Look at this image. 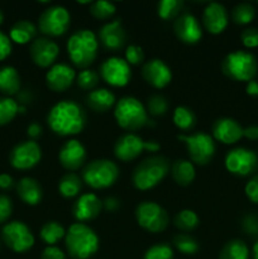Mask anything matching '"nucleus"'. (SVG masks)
<instances>
[{
  "label": "nucleus",
  "instance_id": "obj_1",
  "mask_svg": "<svg viewBox=\"0 0 258 259\" xmlns=\"http://www.w3.org/2000/svg\"><path fill=\"white\" fill-rule=\"evenodd\" d=\"M51 131L60 137L80 134L85 129L88 116L82 106L72 100H62L55 104L47 115Z\"/></svg>",
  "mask_w": 258,
  "mask_h": 259
},
{
  "label": "nucleus",
  "instance_id": "obj_2",
  "mask_svg": "<svg viewBox=\"0 0 258 259\" xmlns=\"http://www.w3.org/2000/svg\"><path fill=\"white\" fill-rule=\"evenodd\" d=\"M99 237L89 225L75 223L66 230L65 247L72 259H89L99 249Z\"/></svg>",
  "mask_w": 258,
  "mask_h": 259
},
{
  "label": "nucleus",
  "instance_id": "obj_3",
  "mask_svg": "<svg viewBox=\"0 0 258 259\" xmlns=\"http://www.w3.org/2000/svg\"><path fill=\"white\" fill-rule=\"evenodd\" d=\"M66 48L71 62L77 68L86 70L98 56V35L90 29L76 30L68 38Z\"/></svg>",
  "mask_w": 258,
  "mask_h": 259
},
{
  "label": "nucleus",
  "instance_id": "obj_4",
  "mask_svg": "<svg viewBox=\"0 0 258 259\" xmlns=\"http://www.w3.org/2000/svg\"><path fill=\"white\" fill-rule=\"evenodd\" d=\"M171 164L164 156H151L141 162L134 168L132 182L137 190L147 191L156 187L168 175Z\"/></svg>",
  "mask_w": 258,
  "mask_h": 259
},
{
  "label": "nucleus",
  "instance_id": "obj_5",
  "mask_svg": "<svg viewBox=\"0 0 258 259\" xmlns=\"http://www.w3.org/2000/svg\"><path fill=\"white\" fill-rule=\"evenodd\" d=\"M114 118L116 124L129 133L138 131L148 124L146 106L133 96H124L116 101L114 106Z\"/></svg>",
  "mask_w": 258,
  "mask_h": 259
},
{
  "label": "nucleus",
  "instance_id": "obj_6",
  "mask_svg": "<svg viewBox=\"0 0 258 259\" xmlns=\"http://www.w3.org/2000/svg\"><path fill=\"white\" fill-rule=\"evenodd\" d=\"M119 177V168L110 159H94L89 162L81 172V180L95 190L111 187Z\"/></svg>",
  "mask_w": 258,
  "mask_h": 259
},
{
  "label": "nucleus",
  "instance_id": "obj_7",
  "mask_svg": "<svg viewBox=\"0 0 258 259\" xmlns=\"http://www.w3.org/2000/svg\"><path fill=\"white\" fill-rule=\"evenodd\" d=\"M222 71L233 81H250L258 71L257 58L245 51H234L228 53L222 61Z\"/></svg>",
  "mask_w": 258,
  "mask_h": 259
},
{
  "label": "nucleus",
  "instance_id": "obj_8",
  "mask_svg": "<svg viewBox=\"0 0 258 259\" xmlns=\"http://www.w3.org/2000/svg\"><path fill=\"white\" fill-rule=\"evenodd\" d=\"M177 139L186 146L187 154L194 163L199 166H206L214 158L215 147L214 138L204 132H197L194 134H179Z\"/></svg>",
  "mask_w": 258,
  "mask_h": 259
},
{
  "label": "nucleus",
  "instance_id": "obj_9",
  "mask_svg": "<svg viewBox=\"0 0 258 259\" xmlns=\"http://www.w3.org/2000/svg\"><path fill=\"white\" fill-rule=\"evenodd\" d=\"M161 149V144L156 141H143L138 134L125 133L116 139L114 144V156L121 162H131L138 158L144 151L154 152Z\"/></svg>",
  "mask_w": 258,
  "mask_h": 259
},
{
  "label": "nucleus",
  "instance_id": "obj_10",
  "mask_svg": "<svg viewBox=\"0 0 258 259\" xmlns=\"http://www.w3.org/2000/svg\"><path fill=\"white\" fill-rule=\"evenodd\" d=\"M136 219L142 229L149 233H161L168 227V212L153 201H143L136 207Z\"/></svg>",
  "mask_w": 258,
  "mask_h": 259
},
{
  "label": "nucleus",
  "instance_id": "obj_11",
  "mask_svg": "<svg viewBox=\"0 0 258 259\" xmlns=\"http://www.w3.org/2000/svg\"><path fill=\"white\" fill-rule=\"evenodd\" d=\"M71 24L70 12L61 5H52L40 14L38 28L47 37H60L68 30Z\"/></svg>",
  "mask_w": 258,
  "mask_h": 259
},
{
  "label": "nucleus",
  "instance_id": "obj_12",
  "mask_svg": "<svg viewBox=\"0 0 258 259\" xmlns=\"http://www.w3.org/2000/svg\"><path fill=\"white\" fill-rule=\"evenodd\" d=\"M2 239L15 253L28 252L34 245V235L29 228L19 220L7 223L2 229Z\"/></svg>",
  "mask_w": 258,
  "mask_h": 259
},
{
  "label": "nucleus",
  "instance_id": "obj_13",
  "mask_svg": "<svg viewBox=\"0 0 258 259\" xmlns=\"http://www.w3.org/2000/svg\"><path fill=\"white\" fill-rule=\"evenodd\" d=\"M100 77L108 85L114 88H124L131 82V65L124 58L109 57L100 65Z\"/></svg>",
  "mask_w": 258,
  "mask_h": 259
},
{
  "label": "nucleus",
  "instance_id": "obj_14",
  "mask_svg": "<svg viewBox=\"0 0 258 259\" xmlns=\"http://www.w3.org/2000/svg\"><path fill=\"white\" fill-rule=\"evenodd\" d=\"M225 168L235 176L244 177L253 174L258 167V157L255 152L248 148H234L229 151L224 159Z\"/></svg>",
  "mask_w": 258,
  "mask_h": 259
},
{
  "label": "nucleus",
  "instance_id": "obj_15",
  "mask_svg": "<svg viewBox=\"0 0 258 259\" xmlns=\"http://www.w3.org/2000/svg\"><path fill=\"white\" fill-rule=\"evenodd\" d=\"M42 149L35 141H24L18 143L12 149L9 162L15 169H30L39 163Z\"/></svg>",
  "mask_w": 258,
  "mask_h": 259
},
{
  "label": "nucleus",
  "instance_id": "obj_16",
  "mask_svg": "<svg viewBox=\"0 0 258 259\" xmlns=\"http://www.w3.org/2000/svg\"><path fill=\"white\" fill-rule=\"evenodd\" d=\"M174 32L185 45H196L202 38V29L199 20L189 12L181 13L175 19Z\"/></svg>",
  "mask_w": 258,
  "mask_h": 259
},
{
  "label": "nucleus",
  "instance_id": "obj_17",
  "mask_svg": "<svg viewBox=\"0 0 258 259\" xmlns=\"http://www.w3.org/2000/svg\"><path fill=\"white\" fill-rule=\"evenodd\" d=\"M30 58L33 63L40 68H47L53 66L60 55V47L55 40L48 37L35 38L29 48Z\"/></svg>",
  "mask_w": 258,
  "mask_h": 259
},
{
  "label": "nucleus",
  "instance_id": "obj_18",
  "mask_svg": "<svg viewBox=\"0 0 258 259\" xmlns=\"http://www.w3.org/2000/svg\"><path fill=\"white\" fill-rule=\"evenodd\" d=\"M98 40H100L101 46L106 51L116 52L121 50L126 43V33L121 24V20L115 19L113 22L105 23L99 29Z\"/></svg>",
  "mask_w": 258,
  "mask_h": 259
},
{
  "label": "nucleus",
  "instance_id": "obj_19",
  "mask_svg": "<svg viewBox=\"0 0 258 259\" xmlns=\"http://www.w3.org/2000/svg\"><path fill=\"white\" fill-rule=\"evenodd\" d=\"M142 76L154 89H164L172 80V71L159 58H152L142 67Z\"/></svg>",
  "mask_w": 258,
  "mask_h": 259
},
{
  "label": "nucleus",
  "instance_id": "obj_20",
  "mask_svg": "<svg viewBox=\"0 0 258 259\" xmlns=\"http://www.w3.org/2000/svg\"><path fill=\"white\" fill-rule=\"evenodd\" d=\"M61 166L67 171H77L86 162V149L77 139H70L66 142L58 153Z\"/></svg>",
  "mask_w": 258,
  "mask_h": 259
},
{
  "label": "nucleus",
  "instance_id": "obj_21",
  "mask_svg": "<svg viewBox=\"0 0 258 259\" xmlns=\"http://www.w3.org/2000/svg\"><path fill=\"white\" fill-rule=\"evenodd\" d=\"M76 72L67 63H56L46 73V83L53 93H63L76 80Z\"/></svg>",
  "mask_w": 258,
  "mask_h": 259
},
{
  "label": "nucleus",
  "instance_id": "obj_22",
  "mask_svg": "<svg viewBox=\"0 0 258 259\" xmlns=\"http://www.w3.org/2000/svg\"><path fill=\"white\" fill-rule=\"evenodd\" d=\"M229 22L227 8L220 3H209L202 13V24L210 34H220Z\"/></svg>",
  "mask_w": 258,
  "mask_h": 259
},
{
  "label": "nucleus",
  "instance_id": "obj_23",
  "mask_svg": "<svg viewBox=\"0 0 258 259\" xmlns=\"http://www.w3.org/2000/svg\"><path fill=\"white\" fill-rule=\"evenodd\" d=\"M101 210H103V201L95 194L89 192V194H82L76 200L72 206V215L78 223L85 224V222H90L98 218Z\"/></svg>",
  "mask_w": 258,
  "mask_h": 259
},
{
  "label": "nucleus",
  "instance_id": "obj_24",
  "mask_svg": "<svg viewBox=\"0 0 258 259\" xmlns=\"http://www.w3.org/2000/svg\"><path fill=\"white\" fill-rule=\"evenodd\" d=\"M243 126L235 119L220 118L212 124V138L224 144H234L243 137Z\"/></svg>",
  "mask_w": 258,
  "mask_h": 259
},
{
  "label": "nucleus",
  "instance_id": "obj_25",
  "mask_svg": "<svg viewBox=\"0 0 258 259\" xmlns=\"http://www.w3.org/2000/svg\"><path fill=\"white\" fill-rule=\"evenodd\" d=\"M17 192L19 199L29 206H35L42 201L43 190L39 182L32 177H23L17 184Z\"/></svg>",
  "mask_w": 258,
  "mask_h": 259
},
{
  "label": "nucleus",
  "instance_id": "obj_26",
  "mask_svg": "<svg viewBox=\"0 0 258 259\" xmlns=\"http://www.w3.org/2000/svg\"><path fill=\"white\" fill-rule=\"evenodd\" d=\"M86 105L89 109L95 113L104 114L106 111L110 110L113 106H115L116 100L115 95L108 89H95V90L90 91L85 98Z\"/></svg>",
  "mask_w": 258,
  "mask_h": 259
},
{
  "label": "nucleus",
  "instance_id": "obj_27",
  "mask_svg": "<svg viewBox=\"0 0 258 259\" xmlns=\"http://www.w3.org/2000/svg\"><path fill=\"white\" fill-rule=\"evenodd\" d=\"M20 76L17 68L13 66H3L0 67V93L3 95L10 96L17 95L20 91Z\"/></svg>",
  "mask_w": 258,
  "mask_h": 259
},
{
  "label": "nucleus",
  "instance_id": "obj_28",
  "mask_svg": "<svg viewBox=\"0 0 258 259\" xmlns=\"http://www.w3.org/2000/svg\"><path fill=\"white\" fill-rule=\"evenodd\" d=\"M171 175L174 181L180 186H189L194 182L196 171L194 163L187 159H177L171 166Z\"/></svg>",
  "mask_w": 258,
  "mask_h": 259
},
{
  "label": "nucleus",
  "instance_id": "obj_29",
  "mask_svg": "<svg viewBox=\"0 0 258 259\" xmlns=\"http://www.w3.org/2000/svg\"><path fill=\"white\" fill-rule=\"evenodd\" d=\"M35 35H37V27L30 20L25 19L14 23L9 32L10 40L18 45H27L32 42L35 39Z\"/></svg>",
  "mask_w": 258,
  "mask_h": 259
},
{
  "label": "nucleus",
  "instance_id": "obj_30",
  "mask_svg": "<svg viewBox=\"0 0 258 259\" xmlns=\"http://www.w3.org/2000/svg\"><path fill=\"white\" fill-rule=\"evenodd\" d=\"M82 189V180L73 172H68L58 182V191L65 199H72L80 194Z\"/></svg>",
  "mask_w": 258,
  "mask_h": 259
},
{
  "label": "nucleus",
  "instance_id": "obj_31",
  "mask_svg": "<svg viewBox=\"0 0 258 259\" xmlns=\"http://www.w3.org/2000/svg\"><path fill=\"white\" fill-rule=\"evenodd\" d=\"M249 249L240 239H232L225 243L219 253V259H248Z\"/></svg>",
  "mask_w": 258,
  "mask_h": 259
},
{
  "label": "nucleus",
  "instance_id": "obj_32",
  "mask_svg": "<svg viewBox=\"0 0 258 259\" xmlns=\"http://www.w3.org/2000/svg\"><path fill=\"white\" fill-rule=\"evenodd\" d=\"M172 120L180 131L184 132L192 131L194 126L196 125V115L187 106H177L174 111Z\"/></svg>",
  "mask_w": 258,
  "mask_h": 259
},
{
  "label": "nucleus",
  "instance_id": "obj_33",
  "mask_svg": "<svg viewBox=\"0 0 258 259\" xmlns=\"http://www.w3.org/2000/svg\"><path fill=\"white\" fill-rule=\"evenodd\" d=\"M40 239L47 245H55L65 238L66 229L58 222H48L40 229Z\"/></svg>",
  "mask_w": 258,
  "mask_h": 259
},
{
  "label": "nucleus",
  "instance_id": "obj_34",
  "mask_svg": "<svg viewBox=\"0 0 258 259\" xmlns=\"http://www.w3.org/2000/svg\"><path fill=\"white\" fill-rule=\"evenodd\" d=\"M184 9L182 0H161L157 4V14L161 19H176Z\"/></svg>",
  "mask_w": 258,
  "mask_h": 259
},
{
  "label": "nucleus",
  "instance_id": "obj_35",
  "mask_svg": "<svg viewBox=\"0 0 258 259\" xmlns=\"http://www.w3.org/2000/svg\"><path fill=\"white\" fill-rule=\"evenodd\" d=\"M174 224L181 232H191V230L196 229L197 225L200 224V220L196 212L190 209H185L177 212Z\"/></svg>",
  "mask_w": 258,
  "mask_h": 259
},
{
  "label": "nucleus",
  "instance_id": "obj_36",
  "mask_svg": "<svg viewBox=\"0 0 258 259\" xmlns=\"http://www.w3.org/2000/svg\"><path fill=\"white\" fill-rule=\"evenodd\" d=\"M19 113V104L12 98H0V126L9 124Z\"/></svg>",
  "mask_w": 258,
  "mask_h": 259
},
{
  "label": "nucleus",
  "instance_id": "obj_37",
  "mask_svg": "<svg viewBox=\"0 0 258 259\" xmlns=\"http://www.w3.org/2000/svg\"><path fill=\"white\" fill-rule=\"evenodd\" d=\"M255 9L249 3H239L232 10V19L235 24L245 25L254 19Z\"/></svg>",
  "mask_w": 258,
  "mask_h": 259
},
{
  "label": "nucleus",
  "instance_id": "obj_38",
  "mask_svg": "<svg viewBox=\"0 0 258 259\" xmlns=\"http://www.w3.org/2000/svg\"><path fill=\"white\" fill-rule=\"evenodd\" d=\"M174 245L185 255L196 254L200 248L197 240L189 234H177L174 238Z\"/></svg>",
  "mask_w": 258,
  "mask_h": 259
},
{
  "label": "nucleus",
  "instance_id": "obj_39",
  "mask_svg": "<svg viewBox=\"0 0 258 259\" xmlns=\"http://www.w3.org/2000/svg\"><path fill=\"white\" fill-rule=\"evenodd\" d=\"M116 7L110 2H99L91 3L90 4V14L98 20H108L115 14Z\"/></svg>",
  "mask_w": 258,
  "mask_h": 259
},
{
  "label": "nucleus",
  "instance_id": "obj_40",
  "mask_svg": "<svg viewBox=\"0 0 258 259\" xmlns=\"http://www.w3.org/2000/svg\"><path fill=\"white\" fill-rule=\"evenodd\" d=\"M168 100L163 95H159V94H154V95L149 96L148 100H147V113H149L153 116L164 115L167 110H168Z\"/></svg>",
  "mask_w": 258,
  "mask_h": 259
},
{
  "label": "nucleus",
  "instance_id": "obj_41",
  "mask_svg": "<svg viewBox=\"0 0 258 259\" xmlns=\"http://www.w3.org/2000/svg\"><path fill=\"white\" fill-rule=\"evenodd\" d=\"M100 75L95 70H82L77 76H76V82L78 88L85 91H93L98 88Z\"/></svg>",
  "mask_w": 258,
  "mask_h": 259
},
{
  "label": "nucleus",
  "instance_id": "obj_42",
  "mask_svg": "<svg viewBox=\"0 0 258 259\" xmlns=\"http://www.w3.org/2000/svg\"><path fill=\"white\" fill-rule=\"evenodd\" d=\"M143 259H174V250L167 243H159L149 247L144 253Z\"/></svg>",
  "mask_w": 258,
  "mask_h": 259
},
{
  "label": "nucleus",
  "instance_id": "obj_43",
  "mask_svg": "<svg viewBox=\"0 0 258 259\" xmlns=\"http://www.w3.org/2000/svg\"><path fill=\"white\" fill-rule=\"evenodd\" d=\"M125 61L129 65L138 66L143 63L144 61V52L141 46L131 45L125 50Z\"/></svg>",
  "mask_w": 258,
  "mask_h": 259
},
{
  "label": "nucleus",
  "instance_id": "obj_44",
  "mask_svg": "<svg viewBox=\"0 0 258 259\" xmlns=\"http://www.w3.org/2000/svg\"><path fill=\"white\" fill-rule=\"evenodd\" d=\"M13 212V202L9 196L0 194V224L8 222Z\"/></svg>",
  "mask_w": 258,
  "mask_h": 259
},
{
  "label": "nucleus",
  "instance_id": "obj_45",
  "mask_svg": "<svg viewBox=\"0 0 258 259\" xmlns=\"http://www.w3.org/2000/svg\"><path fill=\"white\" fill-rule=\"evenodd\" d=\"M240 39H242V43L248 48L257 47L258 46V28L250 27L247 28L242 32L240 34Z\"/></svg>",
  "mask_w": 258,
  "mask_h": 259
},
{
  "label": "nucleus",
  "instance_id": "obj_46",
  "mask_svg": "<svg viewBox=\"0 0 258 259\" xmlns=\"http://www.w3.org/2000/svg\"><path fill=\"white\" fill-rule=\"evenodd\" d=\"M242 228L248 235H258V217L248 214L243 218Z\"/></svg>",
  "mask_w": 258,
  "mask_h": 259
},
{
  "label": "nucleus",
  "instance_id": "obj_47",
  "mask_svg": "<svg viewBox=\"0 0 258 259\" xmlns=\"http://www.w3.org/2000/svg\"><path fill=\"white\" fill-rule=\"evenodd\" d=\"M245 195L254 204H258V175H254L245 185Z\"/></svg>",
  "mask_w": 258,
  "mask_h": 259
},
{
  "label": "nucleus",
  "instance_id": "obj_48",
  "mask_svg": "<svg viewBox=\"0 0 258 259\" xmlns=\"http://www.w3.org/2000/svg\"><path fill=\"white\" fill-rule=\"evenodd\" d=\"M12 50V40H10L9 35H7L4 32L0 30V61L9 57Z\"/></svg>",
  "mask_w": 258,
  "mask_h": 259
},
{
  "label": "nucleus",
  "instance_id": "obj_49",
  "mask_svg": "<svg viewBox=\"0 0 258 259\" xmlns=\"http://www.w3.org/2000/svg\"><path fill=\"white\" fill-rule=\"evenodd\" d=\"M40 259H66V253L56 245H48L43 249Z\"/></svg>",
  "mask_w": 258,
  "mask_h": 259
},
{
  "label": "nucleus",
  "instance_id": "obj_50",
  "mask_svg": "<svg viewBox=\"0 0 258 259\" xmlns=\"http://www.w3.org/2000/svg\"><path fill=\"white\" fill-rule=\"evenodd\" d=\"M119 206H120V202H119L118 199H115V197L113 196L106 197V199L103 201V209L109 212L116 211V210L119 209Z\"/></svg>",
  "mask_w": 258,
  "mask_h": 259
},
{
  "label": "nucleus",
  "instance_id": "obj_51",
  "mask_svg": "<svg viewBox=\"0 0 258 259\" xmlns=\"http://www.w3.org/2000/svg\"><path fill=\"white\" fill-rule=\"evenodd\" d=\"M42 126L38 123H30L27 128V134L30 138V141H34V139L39 138V137L42 136Z\"/></svg>",
  "mask_w": 258,
  "mask_h": 259
},
{
  "label": "nucleus",
  "instance_id": "obj_52",
  "mask_svg": "<svg viewBox=\"0 0 258 259\" xmlns=\"http://www.w3.org/2000/svg\"><path fill=\"white\" fill-rule=\"evenodd\" d=\"M15 185L14 179L8 174L0 175V189L2 190H10L13 189Z\"/></svg>",
  "mask_w": 258,
  "mask_h": 259
},
{
  "label": "nucleus",
  "instance_id": "obj_53",
  "mask_svg": "<svg viewBox=\"0 0 258 259\" xmlns=\"http://www.w3.org/2000/svg\"><path fill=\"white\" fill-rule=\"evenodd\" d=\"M243 137L255 141L258 139V125H249L243 129Z\"/></svg>",
  "mask_w": 258,
  "mask_h": 259
},
{
  "label": "nucleus",
  "instance_id": "obj_54",
  "mask_svg": "<svg viewBox=\"0 0 258 259\" xmlns=\"http://www.w3.org/2000/svg\"><path fill=\"white\" fill-rule=\"evenodd\" d=\"M245 91H247L248 95L258 96V81H255V80L248 81Z\"/></svg>",
  "mask_w": 258,
  "mask_h": 259
},
{
  "label": "nucleus",
  "instance_id": "obj_55",
  "mask_svg": "<svg viewBox=\"0 0 258 259\" xmlns=\"http://www.w3.org/2000/svg\"><path fill=\"white\" fill-rule=\"evenodd\" d=\"M18 99H19L20 103L27 105L28 103H30V101L33 100V95L29 90H23L18 93Z\"/></svg>",
  "mask_w": 258,
  "mask_h": 259
},
{
  "label": "nucleus",
  "instance_id": "obj_56",
  "mask_svg": "<svg viewBox=\"0 0 258 259\" xmlns=\"http://www.w3.org/2000/svg\"><path fill=\"white\" fill-rule=\"evenodd\" d=\"M253 258L258 259V240L255 242V244L253 245Z\"/></svg>",
  "mask_w": 258,
  "mask_h": 259
},
{
  "label": "nucleus",
  "instance_id": "obj_57",
  "mask_svg": "<svg viewBox=\"0 0 258 259\" xmlns=\"http://www.w3.org/2000/svg\"><path fill=\"white\" fill-rule=\"evenodd\" d=\"M3 22H4V13H3V10L0 9V25L3 24Z\"/></svg>",
  "mask_w": 258,
  "mask_h": 259
}]
</instances>
